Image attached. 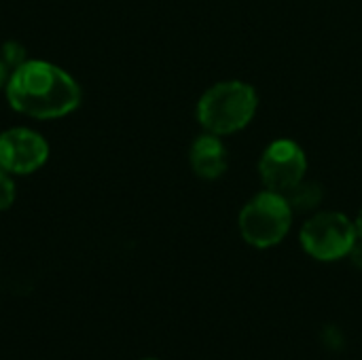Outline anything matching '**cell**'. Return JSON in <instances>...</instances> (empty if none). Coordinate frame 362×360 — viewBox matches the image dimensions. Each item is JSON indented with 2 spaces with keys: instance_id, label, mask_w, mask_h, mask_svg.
Listing matches in <instances>:
<instances>
[{
  "instance_id": "6da1fadb",
  "label": "cell",
  "mask_w": 362,
  "mask_h": 360,
  "mask_svg": "<svg viewBox=\"0 0 362 360\" xmlns=\"http://www.w3.org/2000/svg\"><path fill=\"white\" fill-rule=\"evenodd\" d=\"M2 93L13 112L32 121L70 117L83 102L81 83L59 64L40 57H30L11 70Z\"/></svg>"
},
{
  "instance_id": "7a4b0ae2",
  "label": "cell",
  "mask_w": 362,
  "mask_h": 360,
  "mask_svg": "<svg viewBox=\"0 0 362 360\" xmlns=\"http://www.w3.org/2000/svg\"><path fill=\"white\" fill-rule=\"evenodd\" d=\"M257 110V91L240 81L210 87L199 104L197 119L210 134H233L250 123Z\"/></svg>"
},
{
  "instance_id": "3957f363",
  "label": "cell",
  "mask_w": 362,
  "mask_h": 360,
  "mask_svg": "<svg viewBox=\"0 0 362 360\" xmlns=\"http://www.w3.org/2000/svg\"><path fill=\"white\" fill-rule=\"evenodd\" d=\"M293 210L282 193L265 191L252 197L240 212V233L255 248H269L284 240Z\"/></svg>"
},
{
  "instance_id": "277c9868",
  "label": "cell",
  "mask_w": 362,
  "mask_h": 360,
  "mask_svg": "<svg viewBox=\"0 0 362 360\" xmlns=\"http://www.w3.org/2000/svg\"><path fill=\"white\" fill-rule=\"evenodd\" d=\"M356 238V225L339 212L316 214L301 229L303 250L318 261H337L350 255Z\"/></svg>"
},
{
  "instance_id": "5b68a950",
  "label": "cell",
  "mask_w": 362,
  "mask_h": 360,
  "mask_svg": "<svg viewBox=\"0 0 362 360\" xmlns=\"http://www.w3.org/2000/svg\"><path fill=\"white\" fill-rule=\"evenodd\" d=\"M49 155V140L32 125H13L0 132V168L15 178L42 170Z\"/></svg>"
},
{
  "instance_id": "8992f818",
  "label": "cell",
  "mask_w": 362,
  "mask_h": 360,
  "mask_svg": "<svg viewBox=\"0 0 362 360\" xmlns=\"http://www.w3.org/2000/svg\"><path fill=\"white\" fill-rule=\"evenodd\" d=\"M308 161L303 151L291 140H276L261 157L259 174L269 191L286 193L291 187L303 180Z\"/></svg>"
},
{
  "instance_id": "52a82bcc",
  "label": "cell",
  "mask_w": 362,
  "mask_h": 360,
  "mask_svg": "<svg viewBox=\"0 0 362 360\" xmlns=\"http://www.w3.org/2000/svg\"><path fill=\"white\" fill-rule=\"evenodd\" d=\"M189 159L193 172L206 180H214L227 170V149L216 138V134L199 136L191 146Z\"/></svg>"
},
{
  "instance_id": "ba28073f",
  "label": "cell",
  "mask_w": 362,
  "mask_h": 360,
  "mask_svg": "<svg viewBox=\"0 0 362 360\" xmlns=\"http://www.w3.org/2000/svg\"><path fill=\"white\" fill-rule=\"evenodd\" d=\"M293 212H310L320 206L322 202V187L318 182H297L284 193Z\"/></svg>"
},
{
  "instance_id": "9c48e42d",
  "label": "cell",
  "mask_w": 362,
  "mask_h": 360,
  "mask_svg": "<svg viewBox=\"0 0 362 360\" xmlns=\"http://www.w3.org/2000/svg\"><path fill=\"white\" fill-rule=\"evenodd\" d=\"M0 59L6 64L8 70H15L17 66H21L23 62H28L30 55H28V49L23 47V42L11 38V40H4L0 45Z\"/></svg>"
},
{
  "instance_id": "30bf717a",
  "label": "cell",
  "mask_w": 362,
  "mask_h": 360,
  "mask_svg": "<svg viewBox=\"0 0 362 360\" xmlns=\"http://www.w3.org/2000/svg\"><path fill=\"white\" fill-rule=\"evenodd\" d=\"M17 199V178L0 168V212L11 210Z\"/></svg>"
},
{
  "instance_id": "8fae6325",
  "label": "cell",
  "mask_w": 362,
  "mask_h": 360,
  "mask_svg": "<svg viewBox=\"0 0 362 360\" xmlns=\"http://www.w3.org/2000/svg\"><path fill=\"white\" fill-rule=\"evenodd\" d=\"M350 259H352V263L362 269V238L358 236L356 238V242H354V246H352V250H350Z\"/></svg>"
},
{
  "instance_id": "7c38bea8",
  "label": "cell",
  "mask_w": 362,
  "mask_h": 360,
  "mask_svg": "<svg viewBox=\"0 0 362 360\" xmlns=\"http://www.w3.org/2000/svg\"><path fill=\"white\" fill-rule=\"evenodd\" d=\"M8 76H11V70L6 68V64L0 59V91H4L6 83H8Z\"/></svg>"
},
{
  "instance_id": "4fadbf2b",
  "label": "cell",
  "mask_w": 362,
  "mask_h": 360,
  "mask_svg": "<svg viewBox=\"0 0 362 360\" xmlns=\"http://www.w3.org/2000/svg\"><path fill=\"white\" fill-rule=\"evenodd\" d=\"M354 225H356V233H358V236L362 238V210H361V214H358V219H356V223H354Z\"/></svg>"
},
{
  "instance_id": "5bb4252c",
  "label": "cell",
  "mask_w": 362,
  "mask_h": 360,
  "mask_svg": "<svg viewBox=\"0 0 362 360\" xmlns=\"http://www.w3.org/2000/svg\"><path fill=\"white\" fill-rule=\"evenodd\" d=\"M144 360H157V359H144Z\"/></svg>"
}]
</instances>
